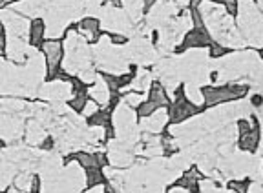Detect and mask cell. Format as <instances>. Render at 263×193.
Returning a JSON list of instances; mask_svg holds the SVG:
<instances>
[{
  "label": "cell",
  "instance_id": "6da1fadb",
  "mask_svg": "<svg viewBox=\"0 0 263 193\" xmlns=\"http://www.w3.org/2000/svg\"><path fill=\"white\" fill-rule=\"evenodd\" d=\"M42 50H44V60H46V66L49 68V71H51V75L57 73V68L59 64H61L62 60V51H64V48H62V44L59 40H55V38H49V40H46L44 44H42Z\"/></svg>",
  "mask_w": 263,
  "mask_h": 193
},
{
  "label": "cell",
  "instance_id": "7a4b0ae2",
  "mask_svg": "<svg viewBox=\"0 0 263 193\" xmlns=\"http://www.w3.org/2000/svg\"><path fill=\"white\" fill-rule=\"evenodd\" d=\"M205 46H212V40H210V35L201 28L192 29L185 37V42H183L185 50H189V48H205Z\"/></svg>",
  "mask_w": 263,
  "mask_h": 193
},
{
  "label": "cell",
  "instance_id": "3957f363",
  "mask_svg": "<svg viewBox=\"0 0 263 193\" xmlns=\"http://www.w3.org/2000/svg\"><path fill=\"white\" fill-rule=\"evenodd\" d=\"M110 88H108L106 80L103 78H95V84L90 88V97L91 100H95V102L99 104V106H106L108 102H110Z\"/></svg>",
  "mask_w": 263,
  "mask_h": 193
},
{
  "label": "cell",
  "instance_id": "277c9868",
  "mask_svg": "<svg viewBox=\"0 0 263 193\" xmlns=\"http://www.w3.org/2000/svg\"><path fill=\"white\" fill-rule=\"evenodd\" d=\"M44 35H46V24L42 20H33L29 24V44L31 46H41L44 44Z\"/></svg>",
  "mask_w": 263,
  "mask_h": 193
},
{
  "label": "cell",
  "instance_id": "5b68a950",
  "mask_svg": "<svg viewBox=\"0 0 263 193\" xmlns=\"http://www.w3.org/2000/svg\"><path fill=\"white\" fill-rule=\"evenodd\" d=\"M148 100L156 102L159 108L168 106V93H166V90H164L163 84H152V88H150V95H148Z\"/></svg>",
  "mask_w": 263,
  "mask_h": 193
},
{
  "label": "cell",
  "instance_id": "8992f818",
  "mask_svg": "<svg viewBox=\"0 0 263 193\" xmlns=\"http://www.w3.org/2000/svg\"><path fill=\"white\" fill-rule=\"evenodd\" d=\"M258 144H259L258 127H252L249 133L241 135V140H239V146H241V149H245V152H254V149L258 148Z\"/></svg>",
  "mask_w": 263,
  "mask_h": 193
},
{
  "label": "cell",
  "instance_id": "52a82bcc",
  "mask_svg": "<svg viewBox=\"0 0 263 193\" xmlns=\"http://www.w3.org/2000/svg\"><path fill=\"white\" fill-rule=\"evenodd\" d=\"M97 31H99V22L95 20L93 17L84 18V20L81 22V26H79V33L84 38H88V40H91V38L97 35Z\"/></svg>",
  "mask_w": 263,
  "mask_h": 193
},
{
  "label": "cell",
  "instance_id": "ba28073f",
  "mask_svg": "<svg viewBox=\"0 0 263 193\" xmlns=\"http://www.w3.org/2000/svg\"><path fill=\"white\" fill-rule=\"evenodd\" d=\"M143 102H144V97L139 91H132V93L124 95V104H126L128 108H139Z\"/></svg>",
  "mask_w": 263,
  "mask_h": 193
},
{
  "label": "cell",
  "instance_id": "9c48e42d",
  "mask_svg": "<svg viewBox=\"0 0 263 193\" xmlns=\"http://www.w3.org/2000/svg\"><path fill=\"white\" fill-rule=\"evenodd\" d=\"M154 2H156V0H144V6H146V8H150V6H152Z\"/></svg>",
  "mask_w": 263,
  "mask_h": 193
},
{
  "label": "cell",
  "instance_id": "30bf717a",
  "mask_svg": "<svg viewBox=\"0 0 263 193\" xmlns=\"http://www.w3.org/2000/svg\"><path fill=\"white\" fill-rule=\"evenodd\" d=\"M101 193H111V191H104V189H103V191H101Z\"/></svg>",
  "mask_w": 263,
  "mask_h": 193
}]
</instances>
